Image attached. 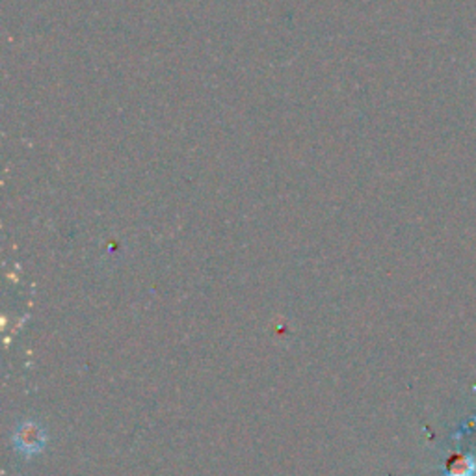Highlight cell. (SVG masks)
Returning <instances> with one entry per match:
<instances>
[{
	"instance_id": "1",
	"label": "cell",
	"mask_w": 476,
	"mask_h": 476,
	"mask_svg": "<svg viewBox=\"0 0 476 476\" xmlns=\"http://www.w3.org/2000/svg\"><path fill=\"white\" fill-rule=\"evenodd\" d=\"M45 441H47L45 430L32 421L21 422L14 435L15 449L23 452L25 456H34L37 452H42L45 447Z\"/></svg>"
},
{
	"instance_id": "2",
	"label": "cell",
	"mask_w": 476,
	"mask_h": 476,
	"mask_svg": "<svg viewBox=\"0 0 476 476\" xmlns=\"http://www.w3.org/2000/svg\"><path fill=\"white\" fill-rule=\"evenodd\" d=\"M443 472L445 476H476V458L469 452H452Z\"/></svg>"
}]
</instances>
